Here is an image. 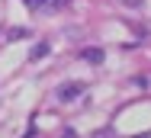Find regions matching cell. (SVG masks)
<instances>
[{"mask_svg": "<svg viewBox=\"0 0 151 138\" xmlns=\"http://www.w3.org/2000/svg\"><path fill=\"white\" fill-rule=\"evenodd\" d=\"M81 58H84V61H93V64H100V61H103V52H100V48H84Z\"/></svg>", "mask_w": 151, "mask_h": 138, "instance_id": "2", "label": "cell"}, {"mask_svg": "<svg viewBox=\"0 0 151 138\" xmlns=\"http://www.w3.org/2000/svg\"><path fill=\"white\" fill-rule=\"evenodd\" d=\"M81 93H84V83H74V80H71V83H61L55 96H58L61 103H74V100H77Z\"/></svg>", "mask_w": 151, "mask_h": 138, "instance_id": "1", "label": "cell"}, {"mask_svg": "<svg viewBox=\"0 0 151 138\" xmlns=\"http://www.w3.org/2000/svg\"><path fill=\"white\" fill-rule=\"evenodd\" d=\"M122 3H125V6H142L145 0H122Z\"/></svg>", "mask_w": 151, "mask_h": 138, "instance_id": "4", "label": "cell"}, {"mask_svg": "<svg viewBox=\"0 0 151 138\" xmlns=\"http://www.w3.org/2000/svg\"><path fill=\"white\" fill-rule=\"evenodd\" d=\"M45 52H48V45L42 42V45H35V48H32V58H42V55H45Z\"/></svg>", "mask_w": 151, "mask_h": 138, "instance_id": "3", "label": "cell"}]
</instances>
